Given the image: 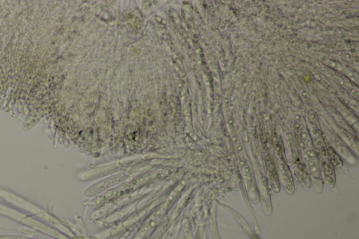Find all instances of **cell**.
Here are the masks:
<instances>
[{
	"mask_svg": "<svg viewBox=\"0 0 359 239\" xmlns=\"http://www.w3.org/2000/svg\"><path fill=\"white\" fill-rule=\"evenodd\" d=\"M0 239H31L21 236L0 235Z\"/></svg>",
	"mask_w": 359,
	"mask_h": 239,
	"instance_id": "1",
	"label": "cell"
}]
</instances>
